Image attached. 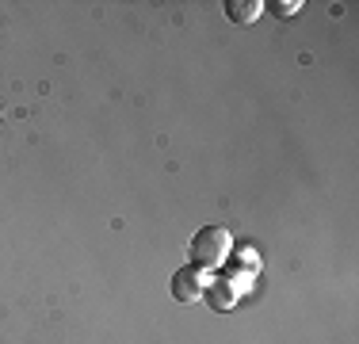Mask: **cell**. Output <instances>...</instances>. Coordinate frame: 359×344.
Segmentation results:
<instances>
[{"mask_svg":"<svg viewBox=\"0 0 359 344\" xmlns=\"http://www.w3.org/2000/svg\"><path fill=\"white\" fill-rule=\"evenodd\" d=\"M229 253H233V237H229L226 226H203L199 234L191 237V264L199 272L226 268Z\"/></svg>","mask_w":359,"mask_h":344,"instance_id":"1","label":"cell"},{"mask_svg":"<svg viewBox=\"0 0 359 344\" xmlns=\"http://www.w3.org/2000/svg\"><path fill=\"white\" fill-rule=\"evenodd\" d=\"M252 279H256V275L229 268L226 275H218L215 283H207V291H203V298H207V303L215 306V310H222V314H226V310H233V306H237V298H241L245 291L252 287Z\"/></svg>","mask_w":359,"mask_h":344,"instance_id":"2","label":"cell"},{"mask_svg":"<svg viewBox=\"0 0 359 344\" xmlns=\"http://www.w3.org/2000/svg\"><path fill=\"white\" fill-rule=\"evenodd\" d=\"M203 291H207V275L195 268V264H187V268H180L172 275V298L176 303H199Z\"/></svg>","mask_w":359,"mask_h":344,"instance_id":"3","label":"cell"},{"mask_svg":"<svg viewBox=\"0 0 359 344\" xmlns=\"http://www.w3.org/2000/svg\"><path fill=\"white\" fill-rule=\"evenodd\" d=\"M264 0H226V15L233 23H252V20H260V12H264Z\"/></svg>","mask_w":359,"mask_h":344,"instance_id":"4","label":"cell"},{"mask_svg":"<svg viewBox=\"0 0 359 344\" xmlns=\"http://www.w3.org/2000/svg\"><path fill=\"white\" fill-rule=\"evenodd\" d=\"M226 264H233L237 272H249V275H256V272H260V256H256V249H252V245H241V249H233Z\"/></svg>","mask_w":359,"mask_h":344,"instance_id":"5","label":"cell"},{"mask_svg":"<svg viewBox=\"0 0 359 344\" xmlns=\"http://www.w3.org/2000/svg\"><path fill=\"white\" fill-rule=\"evenodd\" d=\"M302 8H306L302 0H279V4L271 8V12H276V15H283V20H290V15H298Z\"/></svg>","mask_w":359,"mask_h":344,"instance_id":"6","label":"cell"}]
</instances>
